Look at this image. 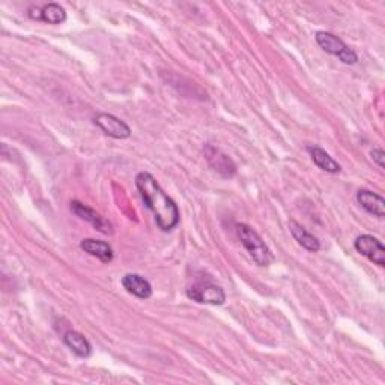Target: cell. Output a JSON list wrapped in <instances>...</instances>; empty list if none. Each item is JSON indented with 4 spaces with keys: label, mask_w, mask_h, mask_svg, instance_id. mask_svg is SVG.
Returning <instances> with one entry per match:
<instances>
[{
    "label": "cell",
    "mask_w": 385,
    "mask_h": 385,
    "mask_svg": "<svg viewBox=\"0 0 385 385\" xmlns=\"http://www.w3.org/2000/svg\"><path fill=\"white\" fill-rule=\"evenodd\" d=\"M136 187L143 202L152 211L158 228L163 232L173 230L181 220L176 202L161 188L157 179L148 172L136 176Z\"/></svg>",
    "instance_id": "cell-1"
},
{
    "label": "cell",
    "mask_w": 385,
    "mask_h": 385,
    "mask_svg": "<svg viewBox=\"0 0 385 385\" xmlns=\"http://www.w3.org/2000/svg\"><path fill=\"white\" fill-rule=\"evenodd\" d=\"M237 235L241 241V244L244 246L247 253L253 259V262L257 266L266 268L274 262V255L271 252V248L266 246L262 237L259 235L252 226L244 225V223H238Z\"/></svg>",
    "instance_id": "cell-2"
},
{
    "label": "cell",
    "mask_w": 385,
    "mask_h": 385,
    "mask_svg": "<svg viewBox=\"0 0 385 385\" xmlns=\"http://www.w3.org/2000/svg\"><path fill=\"white\" fill-rule=\"evenodd\" d=\"M315 40L322 50L331 56H336L345 65H355L358 62L357 53L342 38L336 37L334 33L319 31L315 35Z\"/></svg>",
    "instance_id": "cell-3"
},
{
    "label": "cell",
    "mask_w": 385,
    "mask_h": 385,
    "mask_svg": "<svg viewBox=\"0 0 385 385\" xmlns=\"http://www.w3.org/2000/svg\"><path fill=\"white\" fill-rule=\"evenodd\" d=\"M187 297L199 304H211V306H223L226 302V292L220 286L209 282L193 284L187 289Z\"/></svg>",
    "instance_id": "cell-4"
},
{
    "label": "cell",
    "mask_w": 385,
    "mask_h": 385,
    "mask_svg": "<svg viewBox=\"0 0 385 385\" xmlns=\"http://www.w3.org/2000/svg\"><path fill=\"white\" fill-rule=\"evenodd\" d=\"M354 247L361 256L381 268L385 266V248L378 238L373 235H360L354 243Z\"/></svg>",
    "instance_id": "cell-5"
},
{
    "label": "cell",
    "mask_w": 385,
    "mask_h": 385,
    "mask_svg": "<svg viewBox=\"0 0 385 385\" xmlns=\"http://www.w3.org/2000/svg\"><path fill=\"white\" fill-rule=\"evenodd\" d=\"M94 123L100 127L104 134L113 139H128L131 136V128L122 119L116 118L110 113H98L94 118Z\"/></svg>",
    "instance_id": "cell-6"
},
{
    "label": "cell",
    "mask_w": 385,
    "mask_h": 385,
    "mask_svg": "<svg viewBox=\"0 0 385 385\" xmlns=\"http://www.w3.org/2000/svg\"><path fill=\"white\" fill-rule=\"evenodd\" d=\"M71 211H73L77 217H80L87 223H91V225L98 232H101V234H104V235H112L113 234L112 223L109 220H105L104 217H101L100 214L94 211L92 208H89L87 205L78 202V200H73V202H71Z\"/></svg>",
    "instance_id": "cell-7"
},
{
    "label": "cell",
    "mask_w": 385,
    "mask_h": 385,
    "mask_svg": "<svg viewBox=\"0 0 385 385\" xmlns=\"http://www.w3.org/2000/svg\"><path fill=\"white\" fill-rule=\"evenodd\" d=\"M203 152H205V157H207V160H208L209 166L220 175L230 178L237 173V166L234 161H232V158L228 157L226 154H223L219 148L212 146V145H207L205 146Z\"/></svg>",
    "instance_id": "cell-8"
},
{
    "label": "cell",
    "mask_w": 385,
    "mask_h": 385,
    "mask_svg": "<svg viewBox=\"0 0 385 385\" xmlns=\"http://www.w3.org/2000/svg\"><path fill=\"white\" fill-rule=\"evenodd\" d=\"M122 286L128 293L140 300H148L152 297L151 283L140 274H125L122 277Z\"/></svg>",
    "instance_id": "cell-9"
},
{
    "label": "cell",
    "mask_w": 385,
    "mask_h": 385,
    "mask_svg": "<svg viewBox=\"0 0 385 385\" xmlns=\"http://www.w3.org/2000/svg\"><path fill=\"white\" fill-rule=\"evenodd\" d=\"M357 202L360 203V207L364 211L372 214V216L378 219L385 217V200L382 196L370 190H360L357 193Z\"/></svg>",
    "instance_id": "cell-10"
},
{
    "label": "cell",
    "mask_w": 385,
    "mask_h": 385,
    "mask_svg": "<svg viewBox=\"0 0 385 385\" xmlns=\"http://www.w3.org/2000/svg\"><path fill=\"white\" fill-rule=\"evenodd\" d=\"M80 248H82L85 253L100 259L103 264H110L113 261V248L109 243H105V241L86 238L80 243Z\"/></svg>",
    "instance_id": "cell-11"
},
{
    "label": "cell",
    "mask_w": 385,
    "mask_h": 385,
    "mask_svg": "<svg viewBox=\"0 0 385 385\" xmlns=\"http://www.w3.org/2000/svg\"><path fill=\"white\" fill-rule=\"evenodd\" d=\"M288 226H289L292 237L295 238V241H297V243L301 247H304L307 250V252H311V253L319 252L320 241L315 235L310 234V232L306 228H302L300 223H297L295 220H291Z\"/></svg>",
    "instance_id": "cell-12"
},
{
    "label": "cell",
    "mask_w": 385,
    "mask_h": 385,
    "mask_svg": "<svg viewBox=\"0 0 385 385\" xmlns=\"http://www.w3.org/2000/svg\"><path fill=\"white\" fill-rule=\"evenodd\" d=\"M64 343L80 358H87L92 354L91 342L78 331L68 330L64 334Z\"/></svg>",
    "instance_id": "cell-13"
},
{
    "label": "cell",
    "mask_w": 385,
    "mask_h": 385,
    "mask_svg": "<svg viewBox=\"0 0 385 385\" xmlns=\"http://www.w3.org/2000/svg\"><path fill=\"white\" fill-rule=\"evenodd\" d=\"M307 152L310 154L313 163H315L319 169L324 170V172L339 173L340 170H342L340 164L328 154L325 149H322L319 146H307Z\"/></svg>",
    "instance_id": "cell-14"
},
{
    "label": "cell",
    "mask_w": 385,
    "mask_h": 385,
    "mask_svg": "<svg viewBox=\"0 0 385 385\" xmlns=\"http://www.w3.org/2000/svg\"><path fill=\"white\" fill-rule=\"evenodd\" d=\"M67 20V11L59 3H47L41 8V22L49 24H62Z\"/></svg>",
    "instance_id": "cell-15"
},
{
    "label": "cell",
    "mask_w": 385,
    "mask_h": 385,
    "mask_svg": "<svg viewBox=\"0 0 385 385\" xmlns=\"http://www.w3.org/2000/svg\"><path fill=\"white\" fill-rule=\"evenodd\" d=\"M370 155H372V160L375 161V163L379 166V169H384V158H385L384 151L376 148V149H373V151L370 152Z\"/></svg>",
    "instance_id": "cell-16"
}]
</instances>
